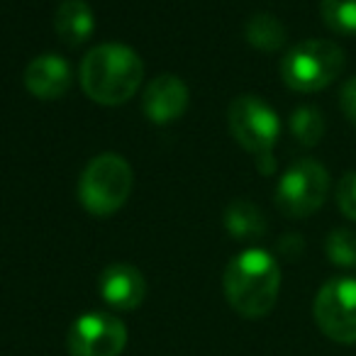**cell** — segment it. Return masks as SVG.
Wrapping results in <instances>:
<instances>
[{
    "label": "cell",
    "mask_w": 356,
    "mask_h": 356,
    "mask_svg": "<svg viewBox=\"0 0 356 356\" xmlns=\"http://www.w3.org/2000/svg\"><path fill=\"white\" fill-rule=\"evenodd\" d=\"M337 205L349 220L356 222V171H346L337 184Z\"/></svg>",
    "instance_id": "18"
},
{
    "label": "cell",
    "mask_w": 356,
    "mask_h": 356,
    "mask_svg": "<svg viewBox=\"0 0 356 356\" xmlns=\"http://www.w3.org/2000/svg\"><path fill=\"white\" fill-rule=\"evenodd\" d=\"M330 193V173L315 159L296 161L278 181L276 208L288 218H307L317 213Z\"/></svg>",
    "instance_id": "6"
},
{
    "label": "cell",
    "mask_w": 356,
    "mask_h": 356,
    "mask_svg": "<svg viewBox=\"0 0 356 356\" xmlns=\"http://www.w3.org/2000/svg\"><path fill=\"white\" fill-rule=\"evenodd\" d=\"M144 64L124 44H100L81 61V88L100 105H122L139 90Z\"/></svg>",
    "instance_id": "2"
},
{
    "label": "cell",
    "mask_w": 356,
    "mask_h": 356,
    "mask_svg": "<svg viewBox=\"0 0 356 356\" xmlns=\"http://www.w3.org/2000/svg\"><path fill=\"white\" fill-rule=\"evenodd\" d=\"M344 71V49L330 40H305L281 61V79L291 90L317 93Z\"/></svg>",
    "instance_id": "5"
},
{
    "label": "cell",
    "mask_w": 356,
    "mask_h": 356,
    "mask_svg": "<svg viewBox=\"0 0 356 356\" xmlns=\"http://www.w3.org/2000/svg\"><path fill=\"white\" fill-rule=\"evenodd\" d=\"M132 166L120 154L105 152L90 159L79 178V200L90 215H115L132 193Z\"/></svg>",
    "instance_id": "4"
},
{
    "label": "cell",
    "mask_w": 356,
    "mask_h": 356,
    "mask_svg": "<svg viewBox=\"0 0 356 356\" xmlns=\"http://www.w3.org/2000/svg\"><path fill=\"white\" fill-rule=\"evenodd\" d=\"M127 344V330L108 312H86L69 330L74 356H120Z\"/></svg>",
    "instance_id": "8"
},
{
    "label": "cell",
    "mask_w": 356,
    "mask_h": 356,
    "mask_svg": "<svg viewBox=\"0 0 356 356\" xmlns=\"http://www.w3.org/2000/svg\"><path fill=\"white\" fill-rule=\"evenodd\" d=\"M339 108H341V113H344V118L356 127V76H351V79L341 86Z\"/></svg>",
    "instance_id": "19"
},
{
    "label": "cell",
    "mask_w": 356,
    "mask_h": 356,
    "mask_svg": "<svg viewBox=\"0 0 356 356\" xmlns=\"http://www.w3.org/2000/svg\"><path fill=\"white\" fill-rule=\"evenodd\" d=\"M305 249V242H302L300 234H286V237L278 239V252L286 259H298Z\"/></svg>",
    "instance_id": "20"
},
{
    "label": "cell",
    "mask_w": 356,
    "mask_h": 356,
    "mask_svg": "<svg viewBox=\"0 0 356 356\" xmlns=\"http://www.w3.org/2000/svg\"><path fill=\"white\" fill-rule=\"evenodd\" d=\"M54 30L66 47H81L95 32V13L86 0H61L54 15Z\"/></svg>",
    "instance_id": "12"
},
{
    "label": "cell",
    "mask_w": 356,
    "mask_h": 356,
    "mask_svg": "<svg viewBox=\"0 0 356 356\" xmlns=\"http://www.w3.org/2000/svg\"><path fill=\"white\" fill-rule=\"evenodd\" d=\"M320 13L334 35L356 37V0H320Z\"/></svg>",
    "instance_id": "16"
},
{
    "label": "cell",
    "mask_w": 356,
    "mask_h": 356,
    "mask_svg": "<svg viewBox=\"0 0 356 356\" xmlns=\"http://www.w3.org/2000/svg\"><path fill=\"white\" fill-rule=\"evenodd\" d=\"M225 229L234 239H259L266 232V215L249 200H234L225 210Z\"/></svg>",
    "instance_id": "13"
},
{
    "label": "cell",
    "mask_w": 356,
    "mask_h": 356,
    "mask_svg": "<svg viewBox=\"0 0 356 356\" xmlns=\"http://www.w3.org/2000/svg\"><path fill=\"white\" fill-rule=\"evenodd\" d=\"M227 122L232 137L254 156L259 173L271 176L276 171L273 147H276L278 134H281L276 110L268 103H264L259 95H237L229 103Z\"/></svg>",
    "instance_id": "3"
},
{
    "label": "cell",
    "mask_w": 356,
    "mask_h": 356,
    "mask_svg": "<svg viewBox=\"0 0 356 356\" xmlns=\"http://www.w3.org/2000/svg\"><path fill=\"white\" fill-rule=\"evenodd\" d=\"M327 257L334 266L341 268H356V232L354 229H332L327 237Z\"/></svg>",
    "instance_id": "17"
},
{
    "label": "cell",
    "mask_w": 356,
    "mask_h": 356,
    "mask_svg": "<svg viewBox=\"0 0 356 356\" xmlns=\"http://www.w3.org/2000/svg\"><path fill=\"white\" fill-rule=\"evenodd\" d=\"M22 81H25V88L35 98L56 100L64 98L66 90L71 88L74 74H71V66L66 59H61L56 54H42L27 64Z\"/></svg>",
    "instance_id": "10"
},
{
    "label": "cell",
    "mask_w": 356,
    "mask_h": 356,
    "mask_svg": "<svg viewBox=\"0 0 356 356\" xmlns=\"http://www.w3.org/2000/svg\"><path fill=\"white\" fill-rule=\"evenodd\" d=\"M315 322L330 339L356 344V278H332L315 298Z\"/></svg>",
    "instance_id": "7"
},
{
    "label": "cell",
    "mask_w": 356,
    "mask_h": 356,
    "mask_svg": "<svg viewBox=\"0 0 356 356\" xmlns=\"http://www.w3.org/2000/svg\"><path fill=\"white\" fill-rule=\"evenodd\" d=\"M244 37L252 47L261 51H278L288 40V32L283 22L271 13H257L244 25Z\"/></svg>",
    "instance_id": "14"
},
{
    "label": "cell",
    "mask_w": 356,
    "mask_h": 356,
    "mask_svg": "<svg viewBox=\"0 0 356 356\" xmlns=\"http://www.w3.org/2000/svg\"><path fill=\"white\" fill-rule=\"evenodd\" d=\"M291 132L302 147H315L325 137V118L315 105H300L291 115Z\"/></svg>",
    "instance_id": "15"
},
{
    "label": "cell",
    "mask_w": 356,
    "mask_h": 356,
    "mask_svg": "<svg viewBox=\"0 0 356 356\" xmlns=\"http://www.w3.org/2000/svg\"><path fill=\"white\" fill-rule=\"evenodd\" d=\"M100 296L115 310H134L147 296V281L142 271L129 264H113L100 273Z\"/></svg>",
    "instance_id": "11"
},
{
    "label": "cell",
    "mask_w": 356,
    "mask_h": 356,
    "mask_svg": "<svg viewBox=\"0 0 356 356\" xmlns=\"http://www.w3.org/2000/svg\"><path fill=\"white\" fill-rule=\"evenodd\" d=\"M225 298L249 320L268 315L281 291V268L264 249H247L237 254L225 268Z\"/></svg>",
    "instance_id": "1"
},
{
    "label": "cell",
    "mask_w": 356,
    "mask_h": 356,
    "mask_svg": "<svg viewBox=\"0 0 356 356\" xmlns=\"http://www.w3.org/2000/svg\"><path fill=\"white\" fill-rule=\"evenodd\" d=\"M142 108L149 122L168 124L188 108V86L173 74H161L147 86Z\"/></svg>",
    "instance_id": "9"
}]
</instances>
